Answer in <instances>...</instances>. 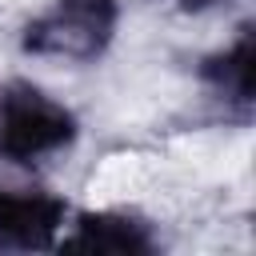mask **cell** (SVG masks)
Instances as JSON below:
<instances>
[{"label":"cell","instance_id":"6da1fadb","mask_svg":"<svg viewBox=\"0 0 256 256\" xmlns=\"http://www.w3.org/2000/svg\"><path fill=\"white\" fill-rule=\"evenodd\" d=\"M80 136L76 112L32 80L0 84V160L16 168L44 164L68 152Z\"/></svg>","mask_w":256,"mask_h":256},{"label":"cell","instance_id":"7a4b0ae2","mask_svg":"<svg viewBox=\"0 0 256 256\" xmlns=\"http://www.w3.org/2000/svg\"><path fill=\"white\" fill-rule=\"evenodd\" d=\"M120 0H52L20 32V52L60 64L100 60L120 28Z\"/></svg>","mask_w":256,"mask_h":256},{"label":"cell","instance_id":"3957f363","mask_svg":"<svg viewBox=\"0 0 256 256\" xmlns=\"http://www.w3.org/2000/svg\"><path fill=\"white\" fill-rule=\"evenodd\" d=\"M72 208L48 188H0V252H56Z\"/></svg>","mask_w":256,"mask_h":256},{"label":"cell","instance_id":"277c9868","mask_svg":"<svg viewBox=\"0 0 256 256\" xmlns=\"http://www.w3.org/2000/svg\"><path fill=\"white\" fill-rule=\"evenodd\" d=\"M56 252H84V256H144L156 252V232L148 220L124 212V208H96V212H72Z\"/></svg>","mask_w":256,"mask_h":256},{"label":"cell","instance_id":"5b68a950","mask_svg":"<svg viewBox=\"0 0 256 256\" xmlns=\"http://www.w3.org/2000/svg\"><path fill=\"white\" fill-rule=\"evenodd\" d=\"M200 80L224 104L248 112L252 108V84H256V36H252V28H240L232 44H224L212 56H204Z\"/></svg>","mask_w":256,"mask_h":256},{"label":"cell","instance_id":"8992f818","mask_svg":"<svg viewBox=\"0 0 256 256\" xmlns=\"http://www.w3.org/2000/svg\"><path fill=\"white\" fill-rule=\"evenodd\" d=\"M180 8H188V12H204V8H216V4H224V0H176Z\"/></svg>","mask_w":256,"mask_h":256}]
</instances>
